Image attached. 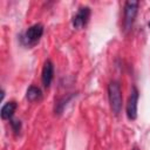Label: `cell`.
I'll return each mask as SVG.
<instances>
[{
	"label": "cell",
	"instance_id": "6da1fadb",
	"mask_svg": "<svg viewBox=\"0 0 150 150\" xmlns=\"http://www.w3.org/2000/svg\"><path fill=\"white\" fill-rule=\"evenodd\" d=\"M108 97L112 112L115 115L120 114L122 109V90L118 81H111L108 86Z\"/></svg>",
	"mask_w": 150,
	"mask_h": 150
},
{
	"label": "cell",
	"instance_id": "277c9868",
	"mask_svg": "<svg viewBox=\"0 0 150 150\" xmlns=\"http://www.w3.org/2000/svg\"><path fill=\"white\" fill-rule=\"evenodd\" d=\"M138 98H139V93L138 89L136 87H132L129 98H128V103H127V116L129 120H136L137 117V103H138Z\"/></svg>",
	"mask_w": 150,
	"mask_h": 150
},
{
	"label": "cell",
	"instance_id": "5b68a950",
	"mask_svg": "<svg viewBox=\"0 0 150 150\" xmlns=\"http://www.w3.org/2000/svg\"><path fill=\"white\" fill-rule=\"evenodd\" d=\"M89 18H90V8L84 6V7H81L77 13L73 16V26L75 28H83L87 22L89 21Z\"/></svg>",
	"mask_w": 150,
	"mask_h": 150
},
{
	"label": "cell",
	"instance_id": "7a4b0ae2",
	"mask_svg": "<svg viewBox=\"0 0 150 150\" xmlns=\"http://www.w3.org/2000/svg\"><path fill=\"white\" fill-rule=\"evenodd\" d=\"M43 34V26L41 23H35L28 27V29L25 32V34L21 36V41L25 46H34L35 43L39 42Z\"/></svg>",
	"mask_w": 150,
	"mask_h": 150
},
{
	"label": "cell",
	"instance_id": "52a82bcc",
	"mask_svg": "<svg viewBox=\"0 0 150 150\" xmlns=\"http://www.w3.org/2000/svg\"><path fill=\"white\" fill-rule=\"evenodd\" d=\"M15 109H16V102L15 101H9V102L5 103L1 108V111H0L1 118L2 120H11L15 112Z\"/></svg>",
	"mask_w": 150,
	"mask_h": 150
},
{
	"label": "cell",
	"instance_id": "9c48e42d",
	"mask_svg": "<svg viewBox=\"0 0 150 150\" xmlns=\"http://www.w3.org/2000/svg\"><path fill=\"white\" fill-rule=\"evenodd\" d=\"M74 95H69V96H67V97H63L61 101H59L57 103H56V107H55V111L57 112V114H61L62 112V110H63V108H64V105L68 103V101L73 97Z\"/></svg>",
	"mask_w": 150,
	"mask_h": 150
},
{
	"label": "cell",
	"instance_id": "ba28073f",
	"mask_svg": "<svg viewBox=\"0 0 150 150\" xmlns=\"http://www.w3.org/2000/svg\"><path fill=\"white\" fill-rule=\"evenodd\" d=\"M41 90H40V88H38V87H35V86H30L28 89H27V91H26V97H27V100L28 101H30V102H34V101H36V100H39L40 97H41Z\"/></svg>",
	"mask_w": 150,
	"mask_h": 150
},
{
	"label": "cell",
	"instance_id": "8fae6325",
	"mask_svg": "<svg viewBox=\"0 0 150 150\" xmlns=\"http://www.w3.org/2000/svg\"><path fill=\"white\" fill-rule=\"evenodd\" d=\"M132 150H138V149H137V148H134V149H132Z\"/></svg>",
	"mask_w": 150,
	"mask_h": 150
},
{
	"label": "cell",
	"instance_id": "7c38bea8",
	"mask_svg": "<svg viewBox=\"0 0 150 150\" xmlns=\"http://www.w3.org/2000/svg\"><path fill=\"white\" fill-rule=\"evenodd\" d=\"M149 27H150V22H149Z\"/></svg>",
	"mask_w": 150,
	"mask_h": 150
},
{
	"label": "cell",
	"instance_id": "3957f363",
	"mask_svg": "<svg viewBox=\"0 0 150 150\" xmlns=\"http://www.w3.org/2000/svg\"><path fill=\"white\" fill-rule=\"evenodd\" d=\"M138 6L139 2L138 1H127L124 5V26L127 29H129L137 15L138 12Z\"/></svg>",
	"mask_w": 150,
	"mask_h": 150
},
{
	"label": "cell",
	"instance_id": "8992f818",
	"mask_svg": "<svg viewBox=\"0 0 150 150\" xmlns=\"http://www.w3.org/2000/svg\"><path fill=\"white\" fill-rule=\"evenodd\" d=\"M53 75H54V66H53L52 61L47 60L43 63L42 73H41V81H42L43 87L48 88L50 86V83L53 81Z\"/></svg>",
	"mask_w": 150,
	"mask_h": 150
},
{
	"label": "cell",
	"instance_id": "30bf717a",
	"mask_svg": "<svg viewBox=\"0 0 150 150\" xmlns=\"http://www.w3.org/2000/svg\"><path fill=\"white\" fill-rule=\"evenodd\" d=\"M11 125H12V128H13V130H14L15 132L20 131V129H21V123H20V121H11Z\"/></svg>",
	"mask_w": 150,
	"mask_h": 150
}]
</instances>
